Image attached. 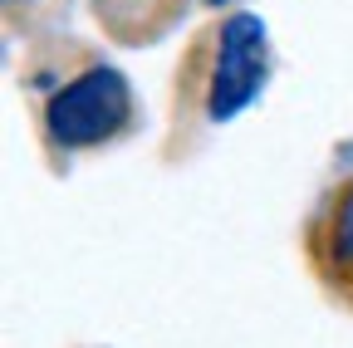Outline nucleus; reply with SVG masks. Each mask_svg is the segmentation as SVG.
<instances>
[{"label": "nucleus", "mask_w": 353, "mask_h": 348, "mask_svg": "<svg viewBox=\"0 0 353 348\" xmlns=\"http://www.w3.org/2000/svg\"><path fill=\"white\" fill-rule=\"evenodd\" d=\"M334 260L339 265H353V187H348V196L334 216Z\"/></svg>", "instance_id": "nucleus-3"}, {"label": "nucleus", "mask_w": 353, "mask_h": 348, "mask_svg": "<svg viewBox=\"0 0 353 348\" xmlns=\"http://www.w3.org/2000/svg\"><path fill=\"white\" fill-rule=\"evenodd\" d=\"M132 118V89L128 79L108 64H94L83 69L79 79H69L64 89L50 99V138L59 147H94V143H108L113 133H123Z\"/></svg>", "instance_id": "nucleus-1"}, {"label": "nucleus", "mask_w": 353, "mask_h": 348, "mask_svg": "<svg viewBox=\"0 0 353 348\" xmlns=\"http://www.w3.org/2000/svg\"><path fill=\"white\" fill-rule=\"evenodd\" d=\"M265 54H270V34L265 20L241 10L221 25L216 34V69L206 83V118L211 123H231L265 83Z\"/></svg>", "instance_id": "nucleus-2"}, {"label": "nucleus", "mask_w": 353, "mask_h": 348, "mask_svg": "<svg viewBox=\"0 0 353 348\" xmlns=\"http://www.w3.org/2000/svg\"><path fill=\"white\" fill-rule=\"evenodd\" d=\"M201 6H231V0H201Z\"/></svg>", "instance_id": "nucleus-4"}]
</instances>
